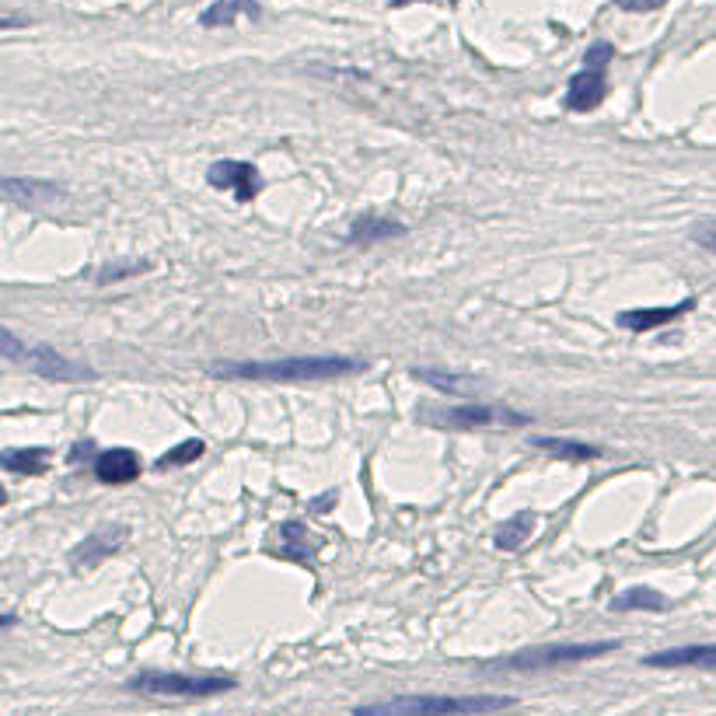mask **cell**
Wrapping results in <instances>:
<instances>
[{
  "label": "cell",
  "instance_id": "14",
  "mask_svg": "<svg viewBox=\"0 0 716 716\" xmlns=\"http://www.w3.org/2000/svg\"><path fill=\"white\" fill-rule=\"evenodd\" d=\"M4 196L11 203H21V207H42V203L63 200V189L39 179H4Z\"/></svg>",
  "mask_w": 716,
  "mask_h": 716
},
{
  "label": "cell",
  "instance_id": "21",
  "mask_svg": "<svg viewBox=\"0 0 716 716\" xmlns=\"http://www.w3.org/2000/svg\"><path fill=\"white\" fill-rule=\"evenodd\" d=\"M203 451H207V444H203L200 437H189V441H179L172 451H165V455L158 458V469L168 472V469H182V465H193L196 458H203Z\"/></svg>",
  "mask_w": 716,
  "mask_h": 716
},
{
  "label": "cell",
  "instance_id": "6",
  "mask_svg": "<svg viewBox=\"0 0 716 716\" xmlns=\"http://www.w3.org/2000/svg\"><path fill=\"white\" fill-rule=\"evenodd\" d=\"M21 360H25L28 371L39 374V378H46V381H91L95 378L91 367L74 364L70 357L56 353L53 346H25Z\"/></svg>",
  "mask_w": 716,
  "mask_h": 716
},
{
  "label": "cell",
  "instance_id": "28",
  "mask_svg": "<svg viewBox=\"0 0 716 716\" xmlns=\"http://www.w3.org/2000/svg\"><path fill=\"white\" fill-rule=\"evenodd\" d=\"M448 4H458V0H448Z\"/></svg>",
  "mask_w": 716,
  "mask_h": 716
},
{
  "label": "cell",
  "instance_id": "17",
  "mask_svg": "<svg viewBox=\"0 0 716 716\" xmlns=\"http://www.w3.org/2000/svg\"><path fill=\"white\" fill-rule=\"evenodd\" d=\"M612 612H668V598H664L661 591H654V587H626L622 594H615L612 598Z\"/></svg>",
  "mask_w": 716,
  "mask_h": 716
},
{
  "label": "cell",
  "instance_id": "20",
  "mask_svg": "<svg viewBox=\"0 0 716 716\" xmlns=\"http://www.w3.org/2000/svg\"><path fill=\"white\" fill-rule=\"evenodd\" d=\"M531 528H535V514H528V510H521V514H514V517H510V521H503V528L496 531L493 545H496V549H503V552L521 549V545L528 542Z\"/></svg>",
  "mask_w": 716,
  "mask_h": 716
},
{
  "label": "cell",
  "instance_id": "7",
  "mask_svg": "<svg viewBox=\"0 0 716 716\" xmlns=\"http://www.w3.org/2000/svg\"><path fill=\"white\" fill-rule=\"evenodd\" d=\"M608 98V67L601 63H584V70L570 77L566 84V109L591 112Z\"/></svg>",
  "mask_w": 716,
  "mask_h": 716
},
{
  "label": "cell",
  "instance_id": "18",
  "mask_svg": "<svg viewBox=\"0 0 716 716\" xmlns=\"http://www.w3.org/2000/svg\"><path fill=\"white\" fill-rule=\"evenodd\" d=\"M49 462V451L46 448H7L0 455V465L14 476H42Z\"/></svg>",
  "mask_w": 716,
  "mask_h": 716
},
{
  "label": "cell",
  "instance_id": "3",
  "mask_svg": "<svg viewBox=\"0 0 716 716\" xmlns=\"http://www.w3.org/2000/svg\"><path fill=\"white\" fill-rule=\"evenodd\" d=\"M619 650V640H594V643H545V647L517 650L500 661H489L486 671H521V675H535V671L570 668V664H587L598 657Z\"/></svg>",
  "mask_w": 716,
  "mask_h": 716
},
{
  "label": "cell",
  "instance_id": "25",
  "mask_svg": "<svg viewBox=\"0 0 716 716\" xmlns=\"http://www.w3.org/2000/svg\"><path fill=\"white\" fill-rule=\"evenodd\" d=\"M696 245H703L706 252H713L716 255V221H706L703 228H696Z\"/></svg>",
  "mask_w": 716,
  "mask_h": 716
},
{
  "label": "cell",
  "instance_id": "16",
  "mask_svg": "<svg viewBox=\"0 0 716 716\" xmlns=\"http://www.w3.org/2000/svg\"><path fill=\"white\" fill-rule=\"evenodd\" d=\"M531 444L545 455L559 458V462H594V458H601V448L587 441H573V437H531Z\"/></svg>",
  "mask_w": 716,
  "mask_h": 716
},
{
  "label": "cell",
  "instance_id": "24",
  "mask_svg": "<svg viewBox=\"0 0 716 716\" xmlns=\"http://www.w3.org/2000/svg\"><path fill=\"white\" fill-rule=\"evenodd\" d=\"M668 0H615V7L622 11H633V14H647V11H661Z\"/></svg>",
  "mask_w": 716,
  "mask_h": 716
},
{
  "label": "cell",
  "instance_id": "2",
  "mask_svg": "<svg viewBox=\"0 0 716 716\" xmlns=\"http://www.w3.org/2000/svg\"><path fill=\"white\" fill-rule=\"evenodd\" d=\"M514 696H441V692H423V696H392L381 703L353 706V716H486L510 710Z\"/></svg>",
  "mask_w": 716,
  "mask_h": 716
},
{
  "label": "cell",
  "instance_id": "1",
  "mask_svg": "<svg viewBox=\"0 0 716 716\" xmlns=\"http://www.w3.org/2000/svg\"><path fill=\"white\" fill-rule=\"evenodd\" d=\"M364 360L353 357H280V360H245V364H214L210 374L228 381H266V385H311L364 371Z\"/></svg>",
  "mask_w": 716,
  "mask_h": 716
},
{
  "label": "cell",
  "instance_id": "5",
  "mask_svg": "<svg viewBox=\"0 0 716 716\" xmlns=\"http://www.w3.org/2000/svg\"><path fill=\"white\" fill-rule=\"evenodd\" d=\"M207 182L221 193H231L238 203H252L262 193V175L252 161L221 158L207 168Z\"/></svg>",
  "mask_w": 716,
  "mask_h": 716
},
{
  "label": "cell",
  "instance_id": "26",
  "mask_svg": "<svg viewBox=\"0 0 716 716\" xmlns=\"http://www.w3.org/2000/svg\"><path fill=\"white\" fill-rule=\"evenodd\" d=\"M0 336H4V357H7V360H18L21 353H25V350H21V343H18V336H14L11 329H4Z\"/></svg>",
  "mask_w": 716,
  "mask_h": 716
},
{
  "label": "cell",
  "instance_id": "23",
  "mask_svg": "<svg viewBox=\"0 0 716 716\" xmlns=\"http://www.w3.org/2000/svg\"><path fill=\"white\" fill-rule=\"evenodd\" d=\"M151 269V262H116V266H102L95 273V283H116V280H126V276H137V273H147Z\"/></svg>",
  "mask_w": 716,
  "mask_h": 716
},
{
  "label": "cell",
  "instance_id": "9",
  "mask_svg": "<svg viewBox=\"0 0 716 716\" xmlns=\"http://www.w3.org/2000/svg\"><path fill=\"white\" fill-rule=\"evenodd\" d=\"M692 308H696V297H685V301H678V304H661V308H626L615 315V325H619V329H629V332H654V329L671 325L675 318L689 315Z\"/></svg>",
  "mask_w": 716,
  "mask_h": 716
},
{
  "label": "cell",
  "instance_id": "11",
  "mask_svg": "<svg viewBox=\"0 0 716 716\" xmlns=\"http://www.w3.org/2000/svg\"><path fill=\"white\" fill-rule=\"evenodd\" d=\"M130 538V528L126 524H102L98 531H91L81 545L74 549V566H95L102 559L116 556L123 549V542Z\"/></svg>",
  "mask_w": 716,
  "mask_h": 716
},
{
  "label": "cell",
  "instance_id": "22",
  "mask_svg": "<svg viewBox=\"0 0 716 716\" xmlns=\"http://www.w3.org/2000/svg\"><path fill=\"white\" fill-rule=\"evenodd\" d=\"M413 378L427 381V385L441 388V392H462L465 385H469V378H462V374H444V371H430V367H423V371H413Z\"/></svg>",
  "mask_w": 716,
  "mask_h": 716
},
{
  "label": "cell",
  "instance_id": "27",
  "mask_svg": "<svg viewBox=\"0 0 716 716\" xmlns=\"http://www.w3.org/2000/svg\"><path fill=\"white\" fill-rule=\"evenodd\" d=\"M406 4H416V0H392V7H406Z\"/></svg>",
  "mask_w": 716,
  "mask_h": 716
},
{
  "label": "cell",
  "instance_id": "13",
  "mask_svg": "<svg viewBox=\"0 0 716 716\" xmlns=\"http://www.w3.org/2000/svg\"><path fill=\"white\" fill-rule=\"evenodd\" d=\"M406 235V224L392 221V217H381V214H360L357 221L350 224L346 231V241L350 245H381V241H392Z\"/></svg>",
  "mask_w": 716,
  "mask_h": 716
},
{
  "label": "cell",
  "instance_id": "4",
  "mask_svg": "<svg viewBox=\"0 0 716 716\" xmlns=\"http://www.w3.org/2000/svg\"><path fill=\"white\" fill-rule=\"evenodd\" d=\"M231 675H182V671H137L126 689L147 699H214L235 689Z\"/></svg>",
  "mask_w": 716,
  "mask_h": 716
},
{
  "label": "cell",
  "instance_id": "10",
  "mask_svg": "<svg viewBox=\"0 0 716 716\" xmlns=\"http://www.w3.org/2000/svg\"><path fill=\"white\" fill-rule=\"evenodd\" d=\"M444 427L455 430H472V427H524L531 423V416L524 413H510V409H493V406H462V409H448L444 416Z\"/></svg>",
  "mask_w": 716,
  "mask_h": 716
},
{
  "label": "cell",
  "instance_id": "8",
  "mask_svg": "<svg viewBox=\"0 0 716 716\" xmlns=\"http://www.w3.org/2000/svg\"><path fill=\"white\" fill-rule=\"evenodd\" d=\"M643 668L657 671H716V643H689V647H668L643 657Z\"/></svg>",
  "mask_w": 716,
  "mask_h": 716
},
{
  "label": "cell",
  "instance_id": "19",
  "mask_svg": "<svg viewBox=\"0 0 716 716\" xmlns=\"http://www.w3.org/2000/svg\"><path fill=\"white\" fill-rule=\"evenodd\" d=\"M311 552H315V545H311L308 538V528H304L301 521H287L280 528V549H276V556L283 559H297V563L308 566Z\"/></svg>",
  "mask_w": 716,
  "mask_h": 716
},
{
  "label": "cell",
  "instance_id": "15",
  "mask_svg": "<svg viewBox=\"0 0 716 716\" xmlns=\"http://www.w3.org/2000/svg\"><path fill=\"white\" fill-rule=\"evenodd\" d=\"M259 0H214L207 11L200 14L203 28H228L241 18H259Z\"/></svg>",
  "mask_w": 716,
  "mask_h": 716
},
{
  "label": "cell",
  "instance_id": "12",
  "mask_svg": "<svg viewBox=\"0 0 716 716\" xmlns=\"http://www.w3.org/2000/svg\"><path fill=\"white\" fill-rule=\"evenodd\" d=\"M140 476V458L130 448H112L95 458V479L105 486H126Z\"/></svg>",
  "mask_w": 716,
  "mask_h": 716
}]
</instances>
